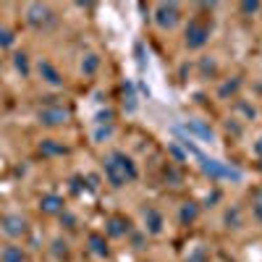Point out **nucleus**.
<instances>
[{
	"instance_id": "obj_19",
	"label": "nucleus",
	"mask_w": 262,
	"mask_h": 262,
	"mask_svg": "<svg viewBox=\"0 0 262 262\" xmlns=\"http://www.w3.org/2000/svg\"><path fill=\"white\" fill-rule=\"evenodd\" d=\"M231 221H233V228H238V210H233V212L228 210V215H226V223L231 226Z\"/></svg>"
},
{
	"instance_id": "obj_5",
	"label": "nucleus",
	"mask_w": 262,
	"mask_h": 262,
	"mask_svg": "<svg viewBox=\"0 0 262 262\" xmlns=\"http://www.w3.org/2000/svg\"><path fill=\"white\" fill-rule=\"evenodd\" d=\"M69 111L60 105H48V107H42L39 111V123L42 126H63L66 121H69Z\"/></svg>"
},
{
	"instance_id": "obj_16",
	"label": "nucleus",
	"mask_w": 262,
	"mask_h": 262,
	"mask_svg": "<svg viewBox=\"0 0 262 262\" xmlns=\"http://www.w3.org/2000/svg\"><path fill=\"white\" fill-rule=\"evenodd\" d=\"M13 63H16V69L21 71V74H29V58H27V53H16L13 55Z\"/></svg>"
},
{
	"instance_id": "obj_2",
	"label": "nucleus",
	"mask_w": 262,
	"mask_h": 262,
	"mask_svg": "<svg viewBox=\"0 0 262 262\" xmlns=\"http://www.w3.org/2000/svg\"><path fill=\"white\" fill-rule=\"evenodd\" d=\"M210 32H212V24L207 18L202 16H194L189 18V24L184 29V42H186V48L189 50H200L207 45V39H210Z\"/></svg>"
},
{
	"instance_id": "obj_1",
	"label": "nucleus",
	"mask_w": 262,
	"mask_h": 262,
	"mask_svg": "<svg viewBox=\"0 0 262 262\" xmlns=\"http://www.w3.org/2000/svg\"><path fill=\"white\" fill-rule=\"evenodd\" d=\"M105 179L113 189H121V186H128L139 179V168L126 152L113 149L111 155L105 158Z\"/></svg>"
},
{
	"instance_id": "obj_3",
	"label": "nucleus",
	"mask_w": 262,
	"mask_h": 262,
	"mask_svg": "<svg viewBox=\"0 0 262 262\" xmlns=\"http://www.w3.org/2000/svg\"><path fill=\"white\" fill-rule=\"evenodd\" d=\"M181 21V8L176 3H158L155 6V24L160 29H173Z\"/></svg>"
},
{
	"instance_id": "obj_13",
	"label": "nucleus",
	"mask_w": 262,
	"mask_h": 262,
	"mask_svg": "<svg viewBox=\"0 0 262 262\" xmlns=\"http://www.w3.org/2000/svg\"><path fill=\"white\" fill-rule=\"evenodd\" d=\"M0 262H27V252L16 244H8L0 249Z\"/></svg>"
},
{
	"instance_id": "obj_20",
	"label": "nucleus",
	"mask_w": 262,
	"mask_h": 262,
	"mask_svg": "<svg viewBox=\"0 0 262 262\" xmlns=\"http://www.w3.org/2000/svg\"><path fill=\"white\" fill-rule=\"evenodd\" d=\"M254 149H257V152H259V155H262V139H259V142L254 144Z\"/></svg>"
},
{
	"instance_id": "obj_7",
	"label": "nucleus",
	"mask_w": 262,
	"mask_h": 262,
	"mask_svg": "<svg viewBox=\"0 0 262 262\" xmlns=\"http://www.w3.org/2000/svg\"><path fill=\"white\" fill-rule=\"evenodd\" d=\"M105 233L111 236V238H123L131 233V221L123 215H113V217H107L105 221Z\"/></svg>"
},
{
	"instance_id": "obj_15",
	"label": "nucleus",
	"mask_w": 262,
	"mask_h": 262,
	"mask_svg": "<svg viewBox=\"0 0 262 262\" xmlns=\"http://www.w3.org/2000/svg\"><path fill=\"white\" fill-rule=\"evenodd\" d=\"M97 69H100V58H97L95 53H90V55L81 60V71H84V74H95Z\"/></svg>"
},
{
	"instance_id": "obj_10",
	"label": "nucleus",
	"mask_w": 262,
	"mask_h": 262,
	"mask_svg": "<svg viewBox=\"0 0 262 262\" xmlns=\"http://www.w3.org/2000/svg\"><path fill=\"white\" fill-rule=\"evenodd\" d=\"M37 69H39V76L45 79L48 84H53V86H63V76H60V71L55 69L50 60H39Z\"/></svg>"
},
{
	"instance_id": "obj_6",
	"label": "nucleus",
	"mask_w": 262,
	"mask_h": 262,
	"mask_svg": "<svg viewBox=\"0 0 262 262\" xmlns=\"http://www.w3.org/2000/svg\"><path fill=\"white\" fill-rule=\"evenodd\" d=\"M0 231H3L6 236H11V238H18V236H24L29 231V223L21 215H6L3 221H0Z\"/></svg>"
},
{
	"instance_id": "obj_14",
	"label": "nucleus",
	"mask_w": 262,
	"mask_h": 262,
	"mask_svg": "<svg viewBox=\"0 0 262 262\" xmlns=\"http://www.w3.org/2000/svg\"><path fill=\"white\" fill-rule=\"evenodd\" d=\"M196 217H200V207H196V202H184L181 210H179V221H181V226H191Z\"/></svg>"
},
{
	"instance_id": "obj_18",
	"label": "nucleus",
	"mask_w": 262,
	"mask_h": 262,
	"mask_svg": "<svg viewBox=\"0 0 262 262\" xmlns=\"http://www.w3.org/2000/svg\"><path fill=\"white\" fill-rule=\"evenodd\" d=\"M257 8H259V3H257V0H252V3L247 0V3H242V11H244V13H254Z\"/></svg>"
},
{
	"instance_id": "obj_17",
	"label": "nucleus",
	"mask_w": 262,
	"mask_h": 262,
	"mask_svg": "<svg viewBox=\"0 0 262 262\" xmlns=\"http://www.w3.org/2000/svg\"><path fill=\"white\" fill-rule=\"evenodd\" d=\"M13 32L11 29H6V27H0V48H11L13 45Z\"/></svg>"
},
{
	"instance_id": "obj_8",
	"label": "nucleus",
	"mask_w": 262,
	"mask_h": 262,
	"mask_svg": "<svg viewBox=\"0 0 262 262\" xmlns=\"http://www.w3.org/2000/svg\"><path fill=\"white\" fill-rule=\"evenodd\" d=\"M163 226H165V221H163L160 210L144 207V231L152 233V236H160V233H163Z\"/></svg>"
},
{
	"instance_id": "obj_4",
	"label": "nucleus",
	"mask_w": 262,
	"mask_h": 262,
	"mask_svg": "<svg viewBox=\"0 0 262 262\" xmlns=\"http://www.w3.org/2000/svg\"><path fill=\"white\" fill-rule=\"evenodd\" d=\"M53 11L48 6H39V3H32L27 8V24L34 27V29H45L48 24H53Z\"/></svg>"
},
{
	"instance_id": "obj_12",
	"label": "nucleus",
	"mask_w": 262,
	"mask_h": 262,
	"mask_svg": "<svg viewBox=\"0 0 262 262\" xmlns=\"http://www.w3.org/2000/svg\"><path fill=\"white\" fill-rule=\"evenodd\" d=\"M90 249H92V254H97V257H107L111 254V249H107V238H105V233H90Z\"/></svg>"
},
{
	"instance_id": "obj_9",
	"label": "nucleus",
	"mask_w": 262,
	"mask_h": 262,
	"mask_svg": "<svg viewBox=\"0 0 262 262\" xmlns=\"http://www.w3.org/2000/svg\"><path fill=\"white\" fill-rule=\"evenodd\" d=\"M39 210L45 215H63L66 212V202H63L60 194H45L39 200Z\"/></svg>"
},
{
	"instance_id": "obj_11",
	"label": "nucleus",
	"mask_w": 262,
	"mask_h": 262,
	"mask_svg": "<svg viewBox=\"0 0 262 262\" xmlns=\"http://www.w3.org/2000/svg\"><path fill=\"white\" fill-rule=\"evenodd\" d=\"M66 149L60 142H55V139H42L39 142V155L42 158H60V155H66Z\"/></svg>"
}]
</instances>
